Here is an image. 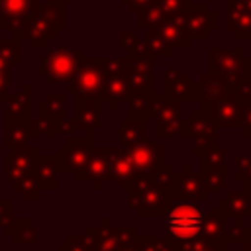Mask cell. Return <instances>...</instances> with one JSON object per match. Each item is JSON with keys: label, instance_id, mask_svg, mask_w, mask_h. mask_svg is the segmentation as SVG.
<instances>
[{"label": "cell", "instance_id": "obj_1", "mask_svg": "<svg viewBox=\"0 0 251 251\" xmlns=\"http://www.w3.org/2000/svg\"><path fill=\"white\" fill-rule=\"evenodd\" d=\"M165 229L175 239H194L204 229L202 210L192 202H178L165 214Z\"/></svg>", "mask_w": 251, "mask_h": 251}, {"label": "cell", "instance_id": "obj_2", "mask_svg": "<svg viewBox=\"0 0 251 251\" xmlns=\"http://www.w3.org/2000/svg\"><path fill=\"white\" fill-rule=\"evenodd\" d=\"M45 65L49 67V71H53V78L63 80V78H67L69 75L75 73L76 55H73L71 51H57V53H51L45 59Z\"/></svg>", "mask_w": 251, "mask_h": 251}, {"label": "cell", "instance_id": "obj_3", "mask_svg": "<svg viewBox=\"0 0 251 251\" xmlns=\"http://www.w3.org/2000/svg\"><path fill=\"white\" fill-rule=\"evenodd\" d=\"M100 82L104 84V80H100L98 69H82L80 75H78L76 90H80L84 94H94V92L100 90Z\"/></svg>", "mask_w": 251, "mask_h": 251}, {"label": "cell", "instance_id": "obj_4", "mask_svg": "<svg viewBox=\"0 0 251 251\" xmlns=\"http://www.w3.org/2000/svg\"><path fill=\"white\" fill-rule=\"evenodd\" d=\"M135 153H137V157H135L137 167H151V163H153V159L157 155L153 145H149V147L147 145L145 147H135Z\"/></svg>", "mask_w": 251, "mask_h": 251}]
</instances>
